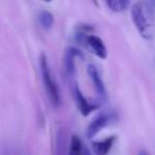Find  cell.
I'll return each instance as SVG.
<instances>
[{"label":"cell","instance_id":"13","mask_svg":"<svg viewBox=\"0 0 155 155\" xmlns=\"http://www.w3.org/2000/svg\"><path fill=\"white\" fill-rule=\"evenodd\" d=\"M138 155H150V153L147 152V151H140V152L138 153Z\"/></svg>","mask_w":155,"mask_h":155},{"label":"cell","instance_id":"9","mask_svg":"<svg viewBox=\"0 0 155 155\" xmlns=\"http://www.w3.org/2000/svg\"><path fill=\"white\" fill-rule=\"evenodd\" d=\"M115 137L114 135L110 136V137L105 138L103 140H100V141H94L91 143V147H93V150L95 152L96 155H107L108 152L112 149L113 144L115 142Z\"/></svg>","mask_w":155,"mask_h":155},{"label":"cell","instance_id":"10","mask_svg":"<svg viewBox=\"0 0 155 155\" xmlns=\"http://www.w3.org/2000/svg\"><path fill=\"white\" fill-rule=\"evenodd\" d=\"M68 155H84V148H83L82 140L78 135L71 136V140L68 148Z\"/></svg>","mask_w":155,"mask_h":155},{"label":"cell","instance_id":"5","mask_svg":"<svg viewBox=\"0 0 155 155\" xmlns=\"http://www.w3.org/2000/svg\"><path fill=\"white\" fill-rule=\"evenodd\" d=\"M74 98H75V102H77V106L80 110V113L83 116H88L91 112L96 110L99 107V104H95L89 102L86 98L84 97V95L82 94L81 89L79 88L78 85L74 86Z\"/></svg>","mask_w":155,"mask_h":155},{"label":"cell","instance_id":"1","mask_svg":"<svg viewBox=\"0 0 155 155\" xmlns=\"http://www.w3.org/2000/svg\"><path fill=\"white\" fill-rule=\"evenodd\" d=\"M131 17L136 30L144 39H152L155 33V1L136 2L131 8Z\"/></svg>","mask_w":155,"mask_h":155},{"label":"cell","instance_id":"12","mask_svg":"<svg viewBox=\"0 0 155 155\" xmlns=\"http://www.w3.org/2000/svg\"><path fill=\"white\" fill-rule=\"evenodd\" d=\"M129 5L130 2L127 0H108L106 1V5L110 8V11L117 12V13L124 11Z\"/></svg>","mask_w":155,"mask_h":155},{"label":"cell","instance_id":"8","mask_svg":"<svg viewBox=\"0 0 155 155\" xmlns=\"http://www.w3.org/2000/svg\"><path fill=\"white\" fill-rule=\"evenodd\" d=\"M54 155H68L67 147V132L65 127L58 129L55 137V150Z\"/></svg>","mask_w":155,"mask_h":155},{"label":"cell","instance_id":"3","mask_svg":"<svg viewBox=\"0 0 155 155\" xmlns=\"http://www.w3.org/2000/svg\"><path fill=\"white\" fill-rule=\"evenodd\" d=\"M115 119L114 114L112 113H103L97 116L87 127L86 130V136L88 138H93L97 135L99 132H101L104 127L110 125L112 121Z\"/></svg>","mask_w":155,"mask_h":155},{"label":"cell","instance_id":"4","mask_svg":"<svg viewBox=\"0 0 155 155\" xmlns=\"http://www.w3.org/2000/svg\"><path fill=\"white\" fill-rule=\"evenodd\" d=\"M84 47L87 48L91 52L98 56V58L105 60L107 58V49H106L105 45H104L103 41L97 35L89 34L86 37Z\"/></svg>","mask_w":155,"mask_h":155},{"label":"cell","instance_id":"11","mask_svg":"<svg viewBox=\"0 0 155 155\" xmlns=\"http://www.w3.org/2000/svg\"><path fill=\"white\" fill-rule=\"evenodd\" d=\"M38 21L41 28L45 29V30H49L53 26V15L49 11H41L38 15Z\"/></svg>","mask_w":155,"mask_h":155},{"label":"cell","instance_id":"14","mask_svg":"<svg viewBox=\"0 0 155 155\" xmlns=\"http://www.w3.org/2000/svg\"><path fill=\"white\" fill-rule=\"evenodd\" d=\"M84 155H91V152H89V151H87V150H85V149H84Z\"/></svg>","mask_w":155,"mask_h":155},{"label":"cell","instance_id":"7","mask_svg":"<svg viewBox=\"0 0 155 155\" xmlns=\"http://www.w3.org/2000/svg\"><path fill=\"white\" fill-rule=\"evenodd\" d=\"M82 54L75 48H68L64 58V67L67 75L73 78L75 75V58H81Z\"/></svg>","mask_w":155,"mask_h":155},{"label":"cell","instance_id":"2","mask_svg":"<svg viewBox=\"0 0 155 155\" xmlns=\"http://www.w3.org/2000/svg\"><path fill=\"white\" fill-rule=\"evenodd\" d=\"M39 66H41V79H43L44 86H45L46 93L49 98L53 107H58L61 104V95L60 89L56 84L55 80L53 79V75L50 70L49 63H48L47 56L45 53L41 54L39 58Z\"/></svg>","mask_w":155,"mask_h":155},{"label":"cell","instance_id":"6","mask_svg":"<svg viewBox=\"0 0 155 155\" xmlns=\"http://www.w3.org/2000/svg\"><path fill=\"white\" fill-rule=\"evenodd\" d=\"M87 73H88L91 82H93L96 93L98 94V96H99L100 98L104 99V98L106 97V91H105L103 80H102L101 75H100V72H99V70H98V68L93 64L88 65V66H87Z\"/></svg>","mask_w":155,"mask_h":155}]
</instances>
